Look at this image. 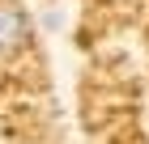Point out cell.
<instances>
[{
  "mask_svg": "<svg viewBox=\"0 0 149 144\" xmlns=\"http://www.w3.org/2000/svg\"><path fill=\"white\" fill-rule=\"evenodd\" d=\"M26 34H30V21H26V13L17 4H0V55L4 51H17L26 43Z\"/></svg>",
  "mask_w": 149,
  "mask_h": 144,
  "instance_id": "1",
  "label": "cell"
}]
</instances>
